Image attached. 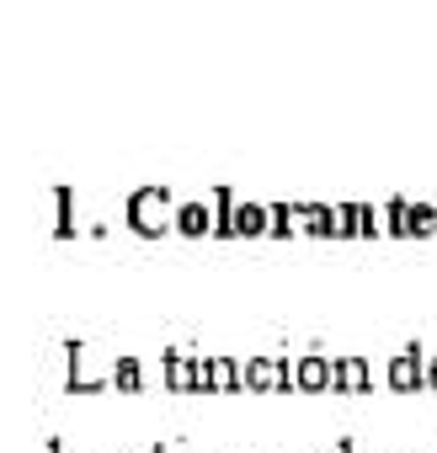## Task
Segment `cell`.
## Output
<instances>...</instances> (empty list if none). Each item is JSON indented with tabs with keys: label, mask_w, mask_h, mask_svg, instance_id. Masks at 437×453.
<instances>
[{
	"label": "cell",
	"mask_w": 437,
	"mask_h": 453,
	"mask_svg": "<svg viewBox=\"0 0 437 453\" xmlns=\"http://www.w3.org/2000/svg\"><path fill=\"white\" fill-rule=\"evenodd\" d=\"M176 197H171V187H139L134 197H128V230L134 235H144V241H155V235H165V230H176Z\"/></svg>",
	"instance_id": "6da1fadb"
},
{
	"label": "cell",
	"mask_w": 437,
	"mask_h": 453,
	"mask_svg": "<svg viewBox=\"0 0 437 453\" xmlns=\"http://www.w3.org/2000/svg\"><path fill=\"white\" fill-rule=\"evenodd\" d=\"M257 235H267V203L241 197V203L230 208V224L218 230V241H257Z\"/></svg>",
	"instance_id": "7a4b0ae2"
},
{
	"label": "cell",
	"mask_w": 437,
	"mask_h": 453,
	"mask_svg": "<svg viewBox=\"0 0 437 453\" xmlns=\"http://www.w3.org/2000/svg\"><path fill=\"white\" fill-rule=\"evenodd\" d=\"M165 384L171 389H208V357H192L187 347L165 352Z\"/></svg>",
	"instance_id": "3957f363"
},
{
	"label": "cell",
	"mask_w": 437,
	"mask_h": 453,
	"mask_svg": "<svg viewBox=\"0 0 437 453\" xmlns=\"http://www.w3.org/2000/svg\"><path fill=\"white\" fill-rule=\"evenodd\" d=\"M294 384L310 389V395H315V389H331V384H336V357H320V352L299 357V363H294Z\"/></svg>",
	"instance_id": "277c9868"
},
{
	"label": "cell",
	"mask_w": 437,
	"mask_h": 453,
	"mask_svg": "<svg viewBox=\"0 0 437 453\" xmlns=\"http://www.w3.org/2000/svg\"><path fill=\"white\" fill-rule=\"evenodd\" d=\"M176 235H187V241L213 235V203H203V197L181 203V208H176Z\"/></svg>",
	"instance_id": "5b68a950"
},
{
	"label": "cell",
	"mask_w": 437,
	"mask_h": 453,
	"mask_svg": "<svg viewBox=\"0 0 437 453\" xmlns=\"http://www.w3.org/2000/svg\"><path fill=\"white\" fill-rule=\"evenodd\" d=\"M389 384H395V389H421V384H426V357H421V347H405L400 357H389Z\"/></svg>",
	"instance_id": "8992f818"
},
{
	"label": "cell",
	"mask_w": 437,
	"mask_h": 453,
	"mask_svg": "<svg viewBox=\"0 0 437 453\" xmlns=\"http://www.w3.org/2000/svg\"><path fill=\"white\" fill-rule=\"evenodd\" d=\"M267 235H278V241L304 235V213H299V203H267Z\"/></svg>",
	"instance_id": "52a82bcc"
},
{
	"label": "cell",
	"mask_w": 437,
	"mask_h": 453,
	"mask_svg": "<svg viewBox=\"0 0 437 453\" xmlns=\"http://www.w3.org/2000/svg\"><path fill=\"white\" fill-rule=\"evenodd\" d=\"M299 213L310 241H336V203H299Z\"/></svg>",
	"instance_id": "ba28073f"
},
{
	"label": "cell",
	"mask_w": 437,
	"mask_h": 453,
	"mask_svg": "<svg viewBox=\"0 0 437 453\" xmlns=\"http://www.w3.org/2000/svg\"><path fill=\"white\" fill-rule=\"evenodd\" d=\"M373 384V373H368V357H336V389H347V395H363Z\"/></svg>",
	"instance_id": "9c48e42d"
},
{
	"label": "cell",
	"mask_w": 437,
	"mask_h": 453,
	"mask_svg": "<svg viewBox=\"0 0 437 453\" xmlns=\"http://www.w3.org/2000/svg\"><path fill=\"white\" fill-rule=\"evenodd\" d=\"M54 235L59 241L75 235V187H54Z\"/></svg>",
	"instance_id": "30bf717a"
},
{
	"label": "cell",
	"mask_w": 437,
	"mask_h": 453,
	"mask_svg": "<svg viewBox=\"0 0 437 453\" xmlns=\"http://www.w3.org/2000/svg\"><path fill=\"white\" fill-rule=\"evenodd\" d=\"M384 235L410 241V197H389L384 203Z\"/></svg>",
	"instance_id": "8fae6325"
},
{
	"label": "cell",
	"mask_w": 437,
	"mask_h": 453,
	"mask_svg": "<svg viewBox=\"0 0 437 453\" xmlns=\"http://www.w3.org/2000/svg\"><path fill=\"white\" fill-rule=\"evenodd\" d=\"M241 363L235 357H208V389H241Z\"/></svg>",
	"instance_id": "7c38bea8"
},
{
	"label": "cell",
	"mask_w": 437,
	"mask_h": 453,
	"mask_svg": "<svg viewBox=\"0 0 437 453\" xmlns=\"http://www.w3.org/2000/svg\"><path fill=\"white\" fill-rule=\"evenodd\" d=\"M379 235H384V208L357 203V241H379Z\"/></svg>",
	"instance_id": "4fadbf2b"
},
{
	"label": "cell",
	"mask_w": 437,
	"mask_h": 453,
	"mask_svg": "<svg viewBox=\"0 0 437 453\" xmlns=\"http://www.w3.org/2000/svg\"><path fill=\"white\" fill-rule=\"evenodd\" d=\"M437 235V208L432 203H410V241H426Z\"/></svg>",
	"instance_id": "5bb4252c"
},
{
	"label": "cell",
	"mask_w": 437,
	"mask_h": 453,
	"mask_svg": "<svg viewBox=\"0 0 437 453\" xmlns=\"http://www.w3.org/2000/svg\"><path fill=\"white\" fill-rule=\"evenodd\" d=\"M426 384L437 389V357H426Z\"/></svg>",
	"instance_id": "9a60e30c"
}]
</instances>
